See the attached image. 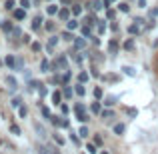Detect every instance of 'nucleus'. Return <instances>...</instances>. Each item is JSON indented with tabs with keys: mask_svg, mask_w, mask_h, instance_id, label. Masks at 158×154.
<instances>
[{
	"mask_svg": "<svg viewBox=\"0 0 158 154\" xmlns=\"http://www.w3.org/2000/svg\"><path fill=\"white\" fill-rule=\"evenodd\" d=\"M80 12H82V8H80V6H72V14H74V16H78Z\"/></svg>",
	"mask_w": 158,
	"mask_h": 154,
	"instance_id": "4c0bfd02",
	"label": "nucleus"
},
{
	"mask_svg": "<svg viewBox=\"0 0 158 154\" xmlns=\"http://www.w3.org/2000/svg\"><path fill=\"white\" fill-rule=\"evenodd\" d=\"M40 22H42V16H36V18L32 20V28H34V30H38V28H40Z\"/></svg>",
	"mask_w": 158,
	"mask_h": 154,
	"instance_id": "9d476101",
	"label": "nucleus"
},
{
	"mask_svg": "<svg viewBox=\"0 0 158 154\" xmlns=\"http://www.w3.org/2000/svg\"><path fill=\"white\" fill-rule=\"evenodd\" d=\"M58 10H60V8H58L56 4H48V8H46L48 14H58Z\"/></svg>",
	"mask_w": 158,
	"mask_h": 154,
	"instance_id": "1a4fd4ad",
	"label": "nucleus"
},
{
	"mask_svg": "<svg viewBox=\"0 0 158 154\" xmlns=\"http://www.w3.org/2000/svg\"><path fill=\"white\" fill-rule=\"evenodd\" d=\"M60 110H62V114H66V112H68V106H66V104H62Z\"/></svg>",
	"mask_w": 158,
	"mask_h": 154,
	"instance_id": "603ef678",
	"label": "nucleus"
},
{
	"mask_svg": "<svg viewBox=\"0 0 158 154\" xmlns=\"http://www.w3.org/2000/svg\"><path fill=\"white\" fill-rule=\"evenodd\" d=\"M86 80H88V74H86V72H80V74H78V82H86Z\"/></svg>",
	"mask_w": 158,
	"mask_h": 154,
	"instance_id": "c756f323",
	"label": "nucleus"
},
{
	"mask_svg": "<svg viewBox=\"0 0 158 154\" xmlns=\"http://www.w3.org/2000/svg\"><path fill=\"white\" fill-rule=\"evenodd\" d=\"M104 30H106V24H104V20H100L98 22V34H102Z\"/></svg>",
	"mask_w": 158,
	"mask_h": 154,
	"instance_id": "393cba45",
	"label": "nucleus"
},
{
	"mask_svg": "<svg viewBox=\"0 0 158 154\" xmlns=\"http://www.w3.org/2000/svg\"><path fill=\"white\" fill-rule=\"evenodd\" d=\"M2 30H4V32H12V30H14L12 22H2Z\"/></svg>",
	"mask_w": 158,
	"mask_h": 154,
	"instance_id": "ddd939ff",
	"label": "nucleus"
},
{
	"mask_svg": "<svg viewBox=\"0 0 158 154\" xmlns=\"http://www.w3.org/2000/svg\"><path fill=\"white\" fill-rule=\"evenodd\" d=\"M0 144H2V140H0Z\"/></svg>",
	"mask_w": 158,
	"mask_h": 154,
	"instance_id": "052dcab7",
	"label": "nucleus"
},
{
	"mask_svg": "<svg viewBox=\"0 0 158 154\" xmlns=\"http://www.w3.org/2000/svg\"><path fill=\"white\" fill-rule=\"evenodd\" d=\"M58 66H60V68H62V66H64V68H66V58H58V60H56V64H54V68H58Z\"/></svg>",
	"mask_w": 158,
	"mask_h": 154,
	"instance_id": "a211bd4d",
	"label": "nucleus"
},
{
	"mask_svg": "<svg viewBox=\"0 0 158 154\" xmlns=\"http://www.w3.org/2000/svg\"><path fill=\"white\" fill-rule=\"evenodd\" d=\"M124 48H126V50H132V48H134V40H126V42H124Z\"/></svg>",
	"mask_w": 158,
	"mask_h": 154,
	"instance_id": "a878e982",
	"label": "nucleus"
},
{
	"mask_svg": "<svg viewBox=\"0 0 158 154\" xmlns=\"http://www.w3.org/2000/svg\"><path fill=\"white\" fill-rule=\"evenodd\" d=\"M86 150L90 154H96V144H86Z\"/></svg>",
	"mask_w": 158,
	"mask_h": 154,
	"instance_id": "c85d7f7f",
	"label": "nucleus"
},
{
	"mask_svg": "<svg viewBox=\"0 0 158 154\" xmlns=\"http://www.w3.org/2000/svg\"><path fill=\"white\" fill-rule=\"evenodd\" d=\"M20 8L28 10V8H30V0H20Z\"/></svg>",
	"mask_w": 158,
	"mask_h": 154,
	"instance_id": "b1692460",
	"label": "nucleus"
},
{
	"mask_svg": "<svg viewBox=\"0 0 158 154\" xmlns=\"http://www.w3.org/2000/svg\"><path fill=\"white\" fill-rule=\"evenodd\" d=\"M6 8L8 10H14V0H6Z\"/></svg>",
	"mask_w": 158,
	"mask_h": 154,
	"instance_id": "a19ab883",
	"label": "nucleus"
},
{
	"mask_svg": "<svg viewBox=\"0 0 158 154\" xmlns=\"http://www.w3.org/2000/svg\"><path fill=\"white\" fill-rule=\"evenodd\" d=\"M100 154H108V152H100Z\"/></svg>",
	"mask_w": 158,
	"mask_h": 154,
	"instance_id": "bf43d9fd",
	"label": "nucleus"
},
{
	"mask_svg": "<svg viewBox=\"0 0 158 154\" xmlns=\"http://www.w3.org/2000/svg\"><path fill=\"white\" fill-rule=\"evenodd\" d=\"M54 140H56V144H58V146H64V138H62V136L54 134Z\"/></svg>",
	"mask_w": 158,
	"mask_h": 154,
	"instance_id": "cd10ccee",
	"label": "nucleus"
},
{
	"mask_svg": "<svg viewBox=\"0 0 158 154\" xmlns=\"http://www.w3.org/2000/svg\"><path fill=\"white\" fill-rule=\"evenodd\" d=\"M14 18L16 20H24L26 18V10H24V8H14Z\"/></svg>",
	"mask_w": 158,
	"mask_h": 154,
	"instance_id": "f03ea898",
	"label": "nucleus"
},
{
	"mask_svg": "<svg viewBox=\"0 0 158 154\" xmlns=\"http://www.w3.org/2000/svg\"><path fill=\"white\" fill-rule=\"evenodd\" d=\"M104 2V6H108V4H112V2H116V0H102Z\"/></svg>",
	"mask_w": 158,
	"mask_h": 154,
	"instance_id": "4d7b16f0",
	"label": "nucleus"
},
{
	"mask_svg": "<svg viewBox=\"0 0 158 154\" xmlns=\"http://www.w3.org/2000/svg\"><path fill=\"white\" fill-rule=\"evenodd\" d=\"M94 144H98V146L102 144V138H100V136H96V138H94Z\"/></svg>",
	"mask_w": 158,
	"mask_h": 154,
	"instance_id": "864d4df0",
	"label": "nucleus"
},
{
	"mask_svg": "<svg viewBox=\"0 0 158 154\" xmlns=\"http://www.w3.org/2000/svg\"><path fill=\"white\" fill-rule=\"evenodd\" d=\"M18 114H20V118H26L28 110H26V108H24V106H20V108H18Z\"/></svg>",
	"mask_w": 158,
	"mask_h": 154,
	"instance_id": "bb28decb",
	"label": "nucleus"
},
{
	"mask_svg": "<svg viewBox=\"0 0 158 154\" xmlns=\"http://www.w3.org/2000/svg\"><path fill=\"white\" fill-rule=\"evenodd\" d=\"M48 68H50V62L44 58V60L40 62V72H48Z\"/></svg>",
	"mask_w": 158,
	"mask_h": 154,
	"instance_id": "0eeeda50",
	"label": "nucleus"
},
{
	"mask_svg": "<svg viewBox=\"0 0 158 154\" xmlns=\"http://www.w3.org/2000/svg\"><path fill=\"white\" fill-rule=\"evenodd\" d=\"M78 134H80L82 138H84V136H88V128H86V126H80V130H78Z\"/></svg>",
	"mask_w": 158,
	"mask_h": 154,
	"instance_id": "7c9ffc66",
	"label": "nucleus"
},
{
	"mask_svg": "<svg viewBox=\"0 0 158 154\" xmlns=\"http://www.w3.org/2000/svg\"><path fill=\"white\" fill-rule=\"evenodd\" d=\"M94 98H96V100H98V98H102V88H98V86L94 88Z\"/></svg>",
	"mask_w": 158,
	"mask_h": 154,
	"instance_id": "2f4dec72",
	"label": "nucleus"
},
{
	"mask_svg": "<svg viewBox=\"0 0 158 154\" xmlns=\"http://www.w3.org/2000/svg\"><path fill=\"white\" fill-rule=\"evenodd\" d=\"M66 28H68V30H76L78 22H76V20H68V22H66Z\"/></svg>",
	"mask_w": 158,
	"mask_h": 154,
	"instance_id": "9b49d317",
	"label": "nucleus"
},
{
	"mask_svg": "<svg viewBox=\"0 0 158 154\" xmlns=\"http://www.w3.org/2000/svg\"><path fill=\"white\" fill-rule=\"evenodd\" d=\"M60 100H62V94L58 92V90H56V92H52V104H56V106H60Z\"/></svg>",
	"mask_w": 158,
	"mask_h": 154,
	"instance_id": "39448f33",
	"label": "nucleus"
},
{
	"mask_svg": "<svg viewBox=\"0 0 158 154\" xmlns=\"http://www.w3.org/2000/svg\"><path fill=\"white\" fill-rule=\"evenodd\" d=\"M148 14H150V18H154V16L158 14V8H152V10H150V12H148Z\"/></svg>",
	"mask_w": 158,
	"mask_h": 154,
	"instance_id": "09e8293b",
	"label": "nucleus"
},
{
	"mask_svg": "<svg viewBox=\"0 0 158 154\" xmlns=\"http://www.w3.org/2000/svg\"><path fill=\"white\" fill-rule=\"evenodd\" d=\"M140 24H132V26H128V32H130V34H138V30H140Z\"/></svg>",
	"mask_w": 158,
	"mask_h": 154,
	"instance_id": "6ab92c4d",
	"label": "nucleus"
},
{
	"mask_svg": "<svg viewBox=\"0 0 158 154\" xmlns=\"http://www.w3.org/2000/svg\"><path fill=\"white\" fill-rule=\"evenodd\" d=\"M108 48H110L112 52H116V50H118V42H116V40H110V44H108Z\"/></svg>",
	"mask_w": 158,
	"mask_h": 154,
	"instance_id": "5701e85b",
	"label": "nucleus"
},
{
	"mask_svg": "<svg viewBox=\"0 0 158 154\" xmlns=\"http://www.w3.org/2000/svg\"><path fill=\"white\" fill-rule=\"evenodd\" d=\"M10 132H12V134H16V136H18V134H20V128L16 126V124H12V126H10Z\"/></svg>",
	"mask_w": 158,
	"mask_h": 154,
	"instance_id": "72a5a7b5",
	"label": "nucleus"
},
{
	"mask_svg": "<svg viewBox=\"0 0 158 154\" xmlns=\"http://www.w3.org/2000/svg\"><path fill=\"white\" fill-rule=\"evenodd\" d=\"M4 62H6V66H8V68H16V58L12 56V54H8Z\"/></svg>",
	"mask_w": 158,
	"mask_h": 154,
	"instance_id": "20e7f679",
	"label": "nucleus"
},
{
	"mask_svg": "<svg viewBox=\"0 0 158 154\" xmlns=\"http://www.w3.org/2000/svg\"><path fill=\"white\" fill-rule=\"evenodd\" d=\"M6 84H10L12 88H16V86H18V82H16L14 76H6Z\"/></svg>",
	"mask_w": 158,
	"mask_h": 154,
	"instance_id": "f8f14e48",
	"label": "nucleus"
},
{
	"mask_svg": "<svg viewBox=\"0 0 158 154\" xmlns=\"http://www.w3.org/2000/svg\"><path fill=\"white\" fill-rule=\"evenodd\" d=\"M42 114H44V116H46V118H48V120H50V118H52V114H50V110H48V108H42Z\"/></svg>",
	"mask_w": 158,
	"mask_h": 154,
	"instance_id": "a18cd8bd",
	"label": "nucleus"
},
{
	"mask_svg": "<svg viewBox=\"0 0 158 154\" xmlns=\"http://www.w3.org/2000/svg\"><path fill=\"white\" fill-rule=\"evenodd\" d=\"M74 112H76V114H82V112H84V106H82V104H76V106H74Z\"/></svg>",
	"mask_w": 158,
	"mask_h": 154,
	"instance_id": "473e14b6",
	"label": "nucleus"
},
{
	"mask_svg": "<svg viewBox=\"0 0 158 154\" xmlns=\"http://www.w3.org/2000/svg\"><path fill=\"white\" fill-rule=\"evenodd\" d=\"M48 150H50L48 154H60V150H58L56 146H48Z\"/></svg>",
	"mask_w": 158,
	"mask_h": 154,
	"instance_id": "37998d69",
	"label": "nucleus"
},
{
	"mask_svg": "<svg viewBox=\"0 0 158 154\" xmlns=\"http://www.w3.org/2000/svg\"><path fill=\"white\" fill-rule=\"evenodd\" d=\"M58 44V36H52L50 40H48V50H50V48H54Z\"/></svg>",
	"mask_w": 158,
	"mask_h": 154,
	"instance_id": "dca6fc26",
	"label": "nucleus"
},
{
	"mask_svg": "<svg viewBox=\"0 0 158 154\" xmlns=\"http://www.w3.org/2000/svg\"><path fill=\"white\" fill-rule=\"evenodd\" d=\"M110 116H112L110 110H104V112H102V118H110Z\"/></svg>",
	"mask_w": 158,
	"mask_h": 154,
	"instance_id": "8fccbe9b",
	"label": "nucleus"
},
{
	"mask_svg": "<svg viewBox=\"0 0 158 154\" xmlns=\"http://www.w3.org/2000/svg\"><path fill=\"white\" fill-rule=\"evenodd\" d=\"M114 134H124V124H116V126H114Z\"/></svg>",
	"mask_w": 158,
	"mask_h": 154,
	"instance_id": "2eb2a0df",
	"label": "nucleus"
},
{
	"mask_svg": "<svg viewBox=\"0 0 158 154\" xmlns=\"http://www.w3.org/2000/svg\"><path fill=\"white\" fill-rule=\"evenodd\" d=\"M70 2H72V0H62V4H70Z\"/></svg>",
	"mask_w": 158,
	"mask_h": 154,
	"instance_id": "13d9d810",
	"label": "nucleus"
},
{
	"mask_svg": "<svg viewBox=\"0 0 158 154\" xmlns=\"http://www.w3.org/2000/svg\"><path fill=\"white\" fill-rule=\"evenodd\" d=\"M34 126H36V130L40 132V136H46V130H44V128L40 126V124H34Z\"/></svg>",
	"mask_w": 158,
	"mask_h": 154,
	"instance_id": "e433bc0d",
	"label": "nucleus"
},
{
	"mask_svg": "<svg viewBox=\"0 0 158 154\" xmlns=\"http://www.w3.org/2000/svg\"><path fill=\"white\" fill-rule=\"evenodd\" d=\"M62 38H64V40H72V34H70V32H64V34H62Z\"/></svg>",
	"mask_w": 158,
	"mask_h": 154,
	"instance_id": "de8ad7c7",
	"label": "nucleus"
},
{
	"mask_svg": "<svg viewBox=\"0 0 158 154\" xmlns=\"http://www.w3.org/2000/svg\"><path fill=\"white\" fill-rule=\"evenodd\" d=\"M38 154H48V152H46V148H44V146H40V144H38Z\"/></svg>",
	"mask_w": 158,
	"mask_h": 154,
	"instance_id": "3c124183",
	"label": "nucleus"
},
{
	"mask_svg": "<svg viewBox=\"0 0 158 154\" xmlns=\"http://www.w3.org/2000/svg\"><path fill=\"white\" fill-rule=\"evenodd\" d=\"M74 92H76L78 96H84V94H86V88H84V86H80V82H78V86H74Z\"/></svg>",
	"mask_w": 158,
	"mask_h": 154,
	"instance_id": "6e6552de",
	"label": "nucleus"
},
{
	"mask_svg": "<svg viewBox=\"0 0 158 154\" xmlns=\"http://www.w3.org/2000/svg\"><path fill=\"white\" fill-rule=\"evenodd\" d=\"M70 78H72V74H70V72H64V76H62V82H68Z\"/></svg>",
	"mask_w": 158,
	"mask_h": 154,
	"instance_id": "49530a36",
	"label": "nucleus"
},
{
	"mask_svg": "<svg viewBox=\"0 0 158 154\" xmlns=\"http://www.w3.org/2000/svg\"><path fill=\"white\" fill-rule=\"evenodd\" d=\"M64 96H66V98L72 96V88H68V86H66V88H64Z\"/></svg>",
	"mask_w": 158,
	"mask_h": 154,
	"instance_id": "c03bdc74",
	"label": "nucleus"
},
{
	"mask_svg": "<svg viewBox=\"0 0 158 154\" xmlns=\"http://www.w3.org/2000/svg\"><path fill=\"white\" fill-rule=\"evenodd\" d=\"M76 120H78V122H82V124H84V122H88V116H86L84 112H82V114H76Z\"/></svg>",
	"mask_w": 158,
	"mask_h": 154,
	"instance_id": "aec40b11",
	"label": "nucleus"
},
{
	"mask_svg": "<svg viewBox=\"0 0 158 154\" xmlns=\"http://www.w3.org/2000/svg\"><path fill=\"white\" fill-rule=\"evenodd\" d=\"M20 34H22V32H20V28H18V26H16V28H14V30H12V36H14V38H18V36H20Z\"/></svg>",
	"mask_w": 158,
	"mask_h": 154,
	"instance_id": "79ce46f5",
	"label": "nucleus"
},
{
	"mask_svg": "<svg viewBox=\"0 0 158 154\" xmlns=\"http://www.w3.org/2000/svg\"><path fill=\"white\" fill-rule=\"evenodd\" d=\"M114 16H116V12H114V10H110V8H108V10H106V18L114 20Z\"/></svg>",
	"mask_w": 158,
	"mask_h": 154,
	"instance_id": "f704fd0d",
	"label": "nucleus"
},
{
	"mask_svg": "<svg viewBox=\"0 0 158 154\" xmlns=\"http://www.w3.org/2000/svg\"><path fill=\"white\" fill-rule=\"evenodd\" d=\"M122 70H124V74H128V76H136L134 68H130V66H122Z\"/></svg>",
	"mask_w": 158,
	"mask_h": 154,
	"instance_id": "4468645a",
	"label": "nucleus"
},
{
	"mask_svg": "<svg viewBox=\"0 0 158 154\" xmlns=\"http://www.w3.org/2000/svg\"><path fill=\"white\" fill-rule=\"evenodd\" d=\"M90 6H92L94 10H102V8H104V2H102V0H94V2H90Z\"/></svg>",
	"mask_w": 158,
	"mask_h": 154,
	"instance_id": "423d86ee",
	"label": "nucleus"
},
{
	"mask_svg": "<svg viewBox=\"0 0 158 154\" xmlns=\"http://www.w3.org/2000/svg\"><path fill=\"white\" fill-rule=\"evenodd\" d=\"M118 10H120V12H128V10H130L128 2H120V4H118Z\"/></svg>",
	"mask_w": 158,
	"mask_h": 154,
	"instance_id": "f3484780",
	"label": "nucleus"
},
{
	"mask_svg": "<svg viewBox=\"0 0 158 154\" xmlns=\"http://www.w3.org/2000/svg\"><path fill=\"white\" fill-rule=\"evenodd\" d=\"M46 30H54V24L52 22H46Z\"/></svg>",
	"mask_w": 158,
	"mask_h": 154,
	"instance_id": "5fc2aeb1",
	"label": "nucleus"
},
{
	"mask_svg": "<svg viewBox=\"0 0 158 154\" xmlns=\"http://www.w3.org/2000/svg\"><path fill=\"white\" fill-rule=\"evenodd\" d=\"M138 6H140V8H144V6H146V0H138Z\"/></svg>",
	"mask_w": 158,
	"mask_h": 154,
	"instance_id": "6e6d98bb",
	"label": "nucleus"
},
{
	"mask_svg": "<svg viewBox=\"0 0 158 154\" xmlns=\"http://www.w3.org/2000/svg\"><path fill=\"white\" fill-rule=\"evenodd\" d=\"M90 110H92V112H94V114H98V112H100V102H98V100H96V102H94V104H92V106H90Z\"/></svg>",
	"mask_w": 158,
	"mask_h": 154,
	"instance_id": "412c9836",
	"label": "nucleus"
},
{
	"mask_svg": "<svg viewBox=\"0 0 158 154\" xmlns=\"http://www.w3.org/2000/svg\"><path fill=\"white\" fill-rule=\"evenodd\" d=\"M58 16H60V20L68 22V20H70V10H68V8H60V10H58Z\"/></svg>",
	"mask_w": 158,
	"mask_h": 154,
	"instance_id": "f257e3e1",
	"label": "nucleus"
},
{
	"mask_svg": "<svg viewBox=\"0 0 158 154\" xmlns=\"http://www.w3.org/2000/svg\"><path fill=\"white\" fill-rule=\"evenodd\" d=\"M74 48H76V50L86 48V40H84V38H76V40H74Z\"/></svg>",
	"mask_w": 158,
	"mask_h": 154,
	"instance_id": "7ed1b4c3",
	"label": "nucleus"
},
{
	"mask_svg": "<svg viewBox=\"0 0 158 154\" xmlns=\"http://www.w3.org/2000/svg\"><path fill=\"white\" fill-rule=\"evenodd\" d=\"M40 48H42L40 42H32V50H34V52H40Z\"/></svg>",
	"mask_w": 158,
	"mask_h": 154,
	"instance_id": "ea45409f",
	"label": "nucleus"
},
{
	"mask_svg": "<svg viewBox=\"0 0 158 154\" xmlns=\"http://www.w3.org/2000/svg\"><path fill=\"white\" fill-rule=\"evenodd\" d=\"M114 100H116L114 96H108L106 100H104V104H106V106H112V104H114Z\"/></svg>",
	"mask_w": 158,
	"mask_h": 154,
	"instance_id": "c9c22d12",
	"label": "nucleus"
},
{
	"mask_svg": "<svg viewBox=\"0 0 158 154\" xmlns=\"http://www.w3.org/2000/svg\"><path fill=\"white\" fill-rule=\"evenodd\" d=\"M80 32H82L84 36H90V28H88V26H82V28H80Z\"/></svg>",
	"mask_w": 158,
	"mask_h": 154,
	"instance_id": "58836bf2",
	"label": "nucleus"
},
{
	"mask_svg": "<svg viewBox=\"0 0 158 154\" xmlns=\"http://www.w3.org/2000/svg\"><path fill=\"white\" fill-rule=\"evenodd\" d=\"M20 102H22V100H20V96H16V98H12V100H10V104L14 108H20Z\"/></svg>",
	"mask_w": 158,
	"mask_h": 154,
	"instance_id": "4be33fe9",
	"label": "nucleus"
}]
</instances>
